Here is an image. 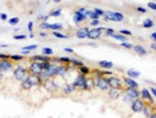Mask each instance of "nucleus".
Wrapping results in <instances>:
<instances>
[{"instance_id": "f257e3e1", "label": "nucleus", "mask_w": 156, "mask_h": 118, "mask_svg": "<svg viewBox=\"0 0 156 118\" xmlns=\"http://www.w3.org/2000/svg\"><path fill=\"white\" fill-rule=\"evenodd\" d=\"M12 74H14V78H15L16 80L22 82L23 79L27 78V75H28V68H26L24 66L19 65V66H16V67H14Z\"/></svg>"}, {"instance_id": "f03ea898", "label": "nucleus", "mask_w": 156, "mask_h": 118, "mask_svg": "<svg viewBox=\"0 0 156 118\" xmlns=\"http://www.w3.org/2000/svg\"><path fill=\"white\" fill-rule=\"evenodd\" d=\"M106 82H108L111 89H124V80L120 77H116V75L106 77Z\"/></svg>"}, {"instance_id": "7ed1b4c3", "label": "nucleus", "mask_w": 156, "mask_h": 118, "mask_svg": "<svg viewBox=\"0 0 156 118\" xmlns=\"http://www.w3.org/2000/svg\"><path fill=\"white\" fill-rule=\"evenodd\" d=\"M86 80H88V77L83 75V74H80V73H78V75L76 77V78H74V80H73L71 83L74 85L76 90H81V91H83V90H85Z\"/></svg>"}, {"instance_id": "20e7f679", "label": "nucleus", "mask_w": 156, "mask_h": 118, "mask_svg": "<svg viewBox=\"0 0 156 118\" xmlns=\"http://www.w3.org/2000/svg\"><path fill=\"white\" fill-rule=\"evenodd\" d=\"M94 78V86L96 89H100L101 91H108L109 89V85L106 82V77H93Z\"/></svg>"}, {"instance_id": "39448f33", "label": "nucleus", "mask_w": 156, "mask_h": 118, "mask_svg": "<svg viewBox=\"0 0 156 118\" xmlns=\"http://www.w3.org/2000/svg\"><path fill=\"white\" fill-rule=\"evenodd\" d=\"M106 27H94V28H90L89 31V35H88V39L89 40H97L102 36V31H105Z\"/></svg>"}, {"instance_id": "423d86ee", "label": "nucleus", "mask_w": 156, "mask_h": 118, "mask_svg": "<svg viewBox=\"0 0 156 118\" xmlns=\"http://www.w3.org/2000/svg\"><path fill=\"white\" fill-rule=\"evenodd\" d=\"M27 68H28V73L34 74V75H40L43 73V67L40 62H30Z\"/></svg>"}, {"instance_id": "0eeeda50", "label": "nucleus", "mask_w": 156, "mask_h": 118, "mask_svg": "<svg viewBox=\"0 0 156 118\" xmlns=\"http://www.w3.org/2000/svg\"><path fill=\"white\" fill-rule=\"evenodd\" d=\"M144 105H145V102H144L141 98H136V99H133L132 101V103H131V111L132 113H141V110H143V107H144Z\"/></svg>"}, {"instance_id": "6e6552de", "label": "nucleus", "mask_w": 156, "mask_h": 118, "mask_svg": "<svg viewBox=\"0 0 156 118\" xmlns=\"http://www.w3.org/2000/svg\"><path fill=\"white\" fill-rule=\"evenodd\" d=\"M70 74V65H58V70H57V77L59 78H67Z\"/></svg>"}, {"instance_id": "1a4fd4ad", "label": "nucleus", "mask_w": 156, "mask_h": 118, "mask_svg": "<svg viewBox=\"0 0 156 118\" xmlns=\"http://www.w3.org/2000/svg\"><path fill=\"white\" fill-rule=\"evenodd\" d=\"M42 86H43V89H45L46 91H48V93H55V91L58 90V85H57V82L54 79L46 80Z\"/></svg>"}, {"instance_id": "9d476101", "label": "nucleus", "mask_w": 156, "mask_h": 118, "mask_svg": "<svg viewBox=\"0 0 156 118\" xmlns=\"http://www.w3.org/2000/svg\"><path fill=\"white\" fill-rule=\"evenodd\" d=\"M140 98L144 101V102H148L151 105H154V97H152L149 89H141L140 90Z\"/></svg>"}, {"instance_id": "9b49d317", "label": "nucleus", "mask_w": 156, "mask_h": 118, "mask_svg": "<svg viewBox=\"0 0 156 118\" xmlns=\"http://www.w3.org/2000/svg\"><path fill=\"white\" fill-rule=\"evenodd\" d=\"M108 98L111 101H116L121 97V94L124 93V89H109L108 91Z\"/></svg>"}, {"instance_id": "f8f14e48", "label": "nucleus", "mask_w": 156, "mask_h": 118, "mask_svg": "<svg viewBox=\"0 0 156 118\" xmlns=\"http://www.w3.org/2000/svg\"><path fill=\"white\" fill-rule=\"evenodd\" d=\"M124 94L131 97L132 99L140 98V90H139V89H135V87H124Z\"/></svg>"}, {"instance_id": "ddd939ff", "label": "nucleus", "mask_w": 156, "mask_h": 118, "mask_svg": "<svg viewBox=\"0 0 156 118\" xmlns=\"http://www.w3.org/2000/svg\"><path fill=\"white\" fill-rule=\"evenodd\" d=\"M89 31H90V28H89V26H85V27H80L78 30L76 31V36L78 39H88V35H89Z\"/></svg>"}, {"instance_id": "4468645a", "label": "nucleus", "mask_w": 156, "mask_h": 118, "mask_svg": "<svg viewBox=\"0 0 156 118\" xmlns=\"http://www.w3.org/2000/svg\"><path fill=\"white\" fill-rule=\"evenodd\" d=\"M14 62L12 60H0V71L3 73H7V71L14 70Z\"/></svg>"}, {"instance_id": "2eb2a0df", "label": "nucleus", "mask_w": 156, "mask_h": 118, "mask_svg": "<svg viewBox=\"0 0 156 118\" xmlns=\"http://www.w3.org/2000/svg\"><path fill=\"white\" fill-rule=\"evenodd\" d=\"M62 91H63V95H71V94H73L74 91H77V90H76V87H74L73 83L66 82L65 85L62 86Z\"/></svg>"}, {"instance_id": "dca6fc26", "label": "nucleus", "mask_w": 156, "mask_h": 118, "mask_svg": "<svg viewBox=\"0 0 156 118\" xmlns=\"http://www.w3.org/2000/svg\"><path fill=\"white\" fill-rule=\"evenodd\" d=\"M123 80H124V87H135V89H139V83L133 78L125 77V78H123Z\"/></svg>"}, {"instance_id": "f3484780", "label": "nucleus", "mask_w": 156, "mask_h": 118, "mask_svg": "<svg viewBox=\"0 0 156 118\" xmlns=\"http://www.w3.org/2000/svg\"><path fill=\"white\" fill-rule=\"evenodd\" d=\"M27 78H28V80L31 82L33 87H39V86H42V82H40V79H39L38 75H34V74H30V73H28Z\"/></svg>"}, {"instance_id": "a211bd4d", "label": "nucleus", "mask_w": 156, "mask_h": 118, "mask_svg": "<svg viewBox=\"0 0 156 118\" xmlns=\"http://www.w3.org/2000/svg\"><path fill=\"white\" fill-rule=\"evenodd\" d=\"M141 113H143V116L145 117V118H148L152 113H154V105H151V103L145 102V105H144V107H143V110H141Z\"/></svg>"}, {"instance_id": "6ab92c4d", "label": "nucleus", "mask_w": 156, "mask_h": 118, "mask_svg": "<svg viewBox=\"0 0 156 118\" xmlns=\"http://www.w3.org/2000/svg\"><path fill=\"white\" fill-rule=\"evenodd\" d=\"M86 19H88V16H86V15H82V14H80L78 11H76V12H74V15H73V22L76 23V24H80V23L85 22Z\"/></svg>"}, {"instance_id": "aec40b11", "label": "nucleus", "mask_w": 156, "mask_h": 118, "mask_svg": "<svg viewBox=\"0 0 156 118\" xmlns=\"http://www.w3.org/2000/svg\"><path fill=\"white\" fill-rule=\"evenodd\" d=\"M133 51L137 54L139 56H145L147 54H148V51L144 48V46H141V44H136V46H133Z\"/></svg>"}, {"instance_id": "412c9836", "label": "nucleus", "mask_w": 156, "mask_h": 118, "mask_svg": "<svg viewBox=\"0 0 156 118\" xmlns=\"http://www.w3.org/2000/svg\"><path fill=\"white\" fill-rule=\"evenodd\" d=\"M98 67L102 68V70H111V68H113V63L111 60H100L98 62Z\"/></svg>"}, {"instance_id": "4be33fe9", "label": "nucleus", "mask_w": 156, "mask_h": 118, "mask_svg": "<svg viewBox=\"0 0 156 118\" xmlns=\"http://www.w3.org/2000/svg\"><path fill=\"white\" fill-rule=\"evenodd\" d=\"M92 71H93V68H90V67H88V66H81V67H78V73L80 74H83V75H92Z\"/></svg>"}, {"instance_id": "5701e85b", "label": "nucleus", "mask_w": 156, "mask_h": 118, "mask_svg": "<svg viewBox=\"0 0 156 118\" xmlns=\"http://www.w3.org/2000/svg\"><path fill=\"white\" fill-rule=\"evenodd\" d=\"M93 89H96V86H94V78L92 77V78H88V80H86L85 90L83 91H92Z\"/></svg>"}, {"instance_id": "b1692460", "label": "nucleus", "mask_w": 156, "mask_h": 118, "mask_svg": "<svg viewBox=\"0 0 156 118\" xmlns=\"http://www.w3.org/2000/svg\"><path fill=\"white\" fill-rule=\"evenodd\" d=\"M20 87H22L24 91H28V90L33 89V85H31V82L28 80V78H26V79H23L22 82H20Z\"/></svg>"}, {"instance_id": "393cba45", "label": "nucleus", "mask_w": 156, "mask_h": 118, "mask_svg": "<svg viewBox=\"0 0 156 118\" xmlns=\"http://www.w3.org/2000/svg\"><path fill=\"white\" fill-rule=\"evenodd\" d=\"M114 40H117V42H120V43H123V42H128V36H125V35H123V34H120V32H114L113 34V36H112Z\"/></svg>"}, {"instance_id": "a878e982", "label": "nucleus", "mask_w": 156, "mask_h": 118, "mask_svg": "<svg viewBox=\"0 0 156 118\" xmlns=\"http://www.w3.org/2000/svg\"><path fill=\"white\" fill-rule=\"evenodd\" d=\"M10 59L12 60L14 63H22V62H23V59H24V56L20 55V54H12Z\"/></svg>"}, {"instance_id": "bb28decb", "label": "nucleus", "mask_w": 156, "mask_h": 118, "mask_svg": "<svg viewBox=\"0 0 156 118\" xmlns=\"http://www.w3.org/2000/svg\"><path fill=\"white\" fill-rule=\"evenodd\" d=\"M126 77H129V78H133V79H136V78H139L140 77V73L139 71H136V70H126Z\"/></svg>"}, {"instance_id": "cd10ccee", "label": "nucleus", "mask_w": 156, "mask_h": 118, "mask_svg": "<svg viewBox=\"0 0 156 118\" xmlns=\"http://www.w3.org/2000/svg\"><path fill=\"white\" fill-rule=\"evenodd\" d=\"M81 66H83V62L81 59H73L71 58V62H70V67H81Z\"/></svg>"}, {"instance_id": "c85d7f7f", "label": "nucleus", "mask_w": 156, "mask_h": 118, "mask_svg": "<svg viewBox=\"0 0 156 118\" xmlns=\"http://www.w3.org/2000/svg\"><path fill=\"white\" fill-rule=\"evenodd\" d=\"M141 26H143L144 28H152V27H154V20H152V19H144L143 20V24H141Z\"/></svg>"}, {"instance_id": "c756f323", "label": "nucleus", "mask_w": 156, "mask_h": 118, "mask_svg": "<svg viewBox=\"0 0 156 118\" xmlns=\"http://www.w3.org/2000/svg\"><path fill=\"white\" fill-rule=\"evenodd\" d=\"M42 54L43 55H46V56H53L54 55V50L53 48H50V47H45V48H42Z\"/></svg>"}, {"instance_id": "7c9ffc66", "label": "nucleus", "mask_w": 156, "mask_h": 118, "mask_svg": "<svg viewBox=\"0 0 156 118\" xmlns=\"http://www.w3.org/2000/svg\"><path fill=\"white\" fill-rule=\"evenodd\" d=\"M63 28L62 23H53V24H50V30L51 31H61Z\"/></svg>"}, {"instance_id": "2f4dec72", "label": "nucleus", "mask_w": 156, "mask_h": 118, "mask_svg": "<svg viewBox=\"0 0 156 118\" xmlns=\"http://www.w3.org/2000/svg\"><path fill=\"white\" fill-rule=\"evenodd\" d=\"M88 18L89 20H98V19H101L100 18V15H97L94 11H92V10H89V12H88Z\"/></svg>"}, {"instance_id": "473e14b6", "label": "nucleus", "mask_w": 156, "mask_h": 118, "mask_svg": "<svg viewBox=\"0 0 156 118\" xmlns=\"http://www.w3.org/2000/svg\"><path fill=\"white\" fill-rule=\"evenodd\" d=\"M62 15V10L61 8H58V10H53L50 14H48V16L50 18H58V16Z\"/></svg>"}, {"instance_id": "72a5a7b5", "label": "nucleus", "mask_w": 156, "mask_h": 118, "mask_svg": "<svg viewBox=\"0 0 156 118\" xmlns=\"http://www.w3.org/2000/svg\"><path fill=\"white\" fill-rule=\"evenodd\" d=\"M53 35L55 36V38H58V39H69L67 35H65V34L59 32V31H53Z\"/></svg>"}, {"instance_id": "f704fd0d", "label": "nucleus", "mask_w": 156, "mask_h": 118, "mask_svg": "<svg viewBox=\"0 0 156 118\" xmlns=\"http://www.w3.org/2000/svg\"><path fill=\"white\" fill-rule=\"evenodd\" d=\"M113 16H114V19H116V22H123L124 20V15L121 12H114L113 11Z\"/></svg>"}, {"instance_id": "c9c22d12", "label": "nucleus", "mask_w": 156, "mask_h": 118, "mask_svg": "<svg viewBox=\"0 0 156 118\" xmlns=\"http://www.w3.org/2000/svg\"><path fill=\"white\" fill-rule=\"evenodd\" d=\"M113 34H114L113 28H111V27H106L105 28V35L108 36V38H112V36H113Z\"/></svg>"}, {"instance_id": "e433bc0d", "label": "nucleus", "mask_w": 156, "mask_h": 118, "mask_svg": "<svg viewBox=\"0 0 156 118\" xmlns=\"http://www.w3.org/2000/svg\"><path fill=\"white\" fill-rule=\"evenodd\" d=\"M28 39V36L26 34H19V35H14V40H24Z\"/></svg>"}, {"instance_id": "4c0bfd02", "label": "nucleus", "mask_w": 156, "mask_h": 118, "mask_svg": "<svg viewBox=\"0 0 156 118\" xmlns=\"http://www.w3.org/2000/svg\"><path fill=\"white\" fill-rule=\"evenodd\" d=\"M39 27H40V30H50V23L48 22H42Z\"/></svg>"}, {"instance_id": "58836bf2", "label": "nucleus", "mask_w": 156, "mask_h": 118, "mask_svg": "<svg viewBox=\"0 0 156 118\" xmlns=\"http://www.w3.org/2000/svg\"><path fill=\"white\" fill-rule=\"evenodd\" d=\"M121 47L126 48V50H133V46H132L131 43H128V42H123L121 43Z\"/></svg>"}, {"instance_id": "ea45409f", "label": "nucleus", "mask_w": 156, "mask_h": 118, "mask_svg": "<svg viewBox=\"0 0 156 118\" xmlns=\"http://www.w3.org/2000/svg\"><path fill=\"white\" fill-rule=\"evenodd\" d=\"M8 23H10L11 26H16L19 23V18L18 16H15V18H11V19H8Z\"/></svg>"}, {"instance_id": "a19ab883", "label": "nucleus", "mask_w": 156, "mask_h": 118, "mask_svg": "<svg viewBox=\"0 0 156 118\" xmlns=\"http://www.w3.org/2000/svg\"><path fill=\"white\" fill-rule=\"evenodd\" d=\"M132 101H133V99H132L131 97H128L126 94H124V95H123V102H124V103H129V105H131Z\"/></svg>"}, {"instance_id": "79ce46f5", "label": "nucleus", "mask_w": 156, "mask_h": 118, "mask_svg": "<svg viewBox=\"0 0 156 118\" xmlns=\"http://www.w3.org/2000/svg\"><path fill=\"white\" fill-rule=\"evenodd\" d=\"M23 48H26V50L28 51H35L36 48H38V44H30V46H24Z\"/></svg>"}, {"instance_id": "37998d69", "label": "nucleus", "mask_w": 156, "mask_h": 118, "mask_svg": "<svg viewBox=\"0 0 156 118\" xmlns=\"http://www.w3.org/2000/svg\"><path fill=\"white\" fill-rule=\"evenodd\" d=\"M93 11L97 14V15H100V18H104V15H105V11H102L101 8H94Z\"/></svg>"}, {"instance_id": "c03bdc74", "label": "nucleus", "mask_w": 156, "mask_h": 118, "mask_svg": "<svg viewBox=\"0 0 156 118\" xmlns=\"http://www.w3.org/2000/svg\"><path fill=\"white\" fill-rule=\"evenodd\" d=\"M100 23H101L100 19H98V20H90L89 26H90V27H97V26H100Z\"/></svg>"}, {"instance_id": "a18cd8bd", "label": "nucleus", "mask_w": 156, "mask_h": 118, "mask_svg": "<svg viewBox=\"0 0 156 118\" xmlns=\"http://www.w3.org/2000/svg\"><path fill=\"white\" fill-rule=\"evenodd\" d=\"M11 55H8V54H3L0 53V60H11Z\"/></svg>"}, {"instance_id": "49530a36", "label": "nucleus", "mask_w": 156, "mask_h": 118, "mask_svg": "<svg viewBox=\"0 0 156 118\" xmlns=\"http://www.w3.org/2000/svg\"><path fill=\"white\" fill-rule=\"evenodd\" d=\"M78 12L80 14H82V15H86L88 16V12H89V10H86V8H83V7H81V8H78Z\"/></svg>"}, {"instance_id": "de8ad7c7", "label": "nucleus", "mask_w": 156, "mask_h": 118, "mask_svg": "<svg viewBox=\"0 0 156 118\" xmlns=\"http://www.w3.org/2000/svg\"><path fill=\"white\" fill-rule=\"evenodd\" d=\"M147 5H148V8H149V10H154V11H156V2H149Z\"/></svg>"}, {"instance_id": "09e8293b", "label": "nucleus", "mask_w": 156, "mask_h": 118, "mask_svg": "<svg viewBox=\"0 0 156 118\" xmlns=\"http://www.w3.org/2000/svg\"><path fill=\"white\" fill-rule=\"evenodd\" d=\"M136 11H137V12H140V14H145V12H147V8L137 5V7H136Z\"/></svg>"}, {"instance_id": "8fccbe9b", "label": "nucleus", "mask_w": 156, "mask_h": 118, "mask_svg": "<svg viewBox=\"0 0 156 118\" xmlns=\"http://www.w3.org/2000/svg\"><path fill=\"white\" fill-rule=\"evenodd\" d=\"M120 34H123V35H125V36H131L132 35V32L131 31H128V30H120Z\"/></svg>"}, {"instance_id": "3c124183", "label": "nucleus", "mask_w": 156, "mask_h": 118, "mask_svg": "<svg viewBox=\"0 0 156 118\" xmlns=\"http://www.w3.org/2000/svg\"><path fill=\"white\" fill-rule=\"evenodd\" d=\"M27 28H28V31H30V32H33V30H34V22H28Z\"/></svg>"}, {"instance_id": "603ef678", "label": "nucleus", "mask_w": 156, "mask_h": 118, "mask_svg": "<svg viewBox=\"0 0 156 118\" xmlns=\"http://www.w3.org/2000/svg\"><path fill=\"white\" fill-rule=\"evenodd\" d=\"M149 91H151L152 97H154V98L156 99V87H155V86H152V87H151V89H149Z\"/></svg>"}, {"instance_id": "864d4df0", "label": "nucleus", "mask_w": 156, "mask_h": 118, "mask_svg": "<svg viewBox=\"0 0 156 118\" xmlns=\"http://www.w3.org/2000/svg\"><path fill=\"white\" fill-rule=\"evenodd\" d=\"M48 18H50L48 15H40V16H39V20H42V22H47Z\"/></svg>"}, {"instance_id": "5fc2aeb1", "label": "nucleus", "mask_w": 156, "mask_h": 118, "mask_svg": "<svg viewBox=\"0 0 156 118\" xmlns=\"http://www.w3.org/2000/svg\"><path fill=\"white\" fill-rule=\"evenodd\" d=\"M63 51H65V53H67V54H73L74 53V50L71 47H65V48H63Z\"/></svg>"}, {"instance_id": "6e6d98bb", "label": "nucleus", "mask_w": 156, "mask_h": 118, "mask_svg": "<svg viewBox=\"0 0 156 118\" xmlns=\"http://www.w3.org/2000/svg\"><path fill=\"white\" fill-rule=\"evenodd\" d=\"M149 48H151L152 51H155V53H156V42H152L151 46H149Z\"/></svg>"}, {"instance_id": "4d7b16f0", "label": "nucleus", "mask_w": 156, "mask_h": 118, "mask_svg": "<svg viewBox=\"0 0 156 118\" xmlns=\"http://www.w3.org/2000/svg\"><path fill=\"white\" fill-rule=\"evenodd\" d=\"M0 19H2V20H8L7 14H0Z\"/></svg>"}, {"instance_id": "13d9d810", "label": "nucleus", "mask_w": 156, "mask_h": 118, "mask_svg": "<svg viewBox=\"0 0 156 118\" xmlns=\"http://www.w3.org/2000/svg\"><path fill=\"white\" fill-rule=\"evenodd\" d=\"M31 51H28V50H26V48H22V55H28Z\"/></svg>"}, {"instance_id": "bf43d9fd", "label": "nucleus", "mask_w": 156, "mask_h": 118, "mask_svg": "<svg viewBox=\"0 0 156 118\" xmlns=\"http://www.w3.org/2000/svg\"><path fill=\"white\" fill-rule=\"evenodd\" d=\"M149 38L152 39V42H156V32H152L151 35H149Z\"/></svg>"}, {"instance_id": "052dcab7", "label": "nucleus", "mask_w": 156, "mask_h": 118, "mask_svg": "<svg viewBox=\"0 0 156 118\" xmlns=\"http://www.w3.org/2000/svg\"><path fill=\"white\" fill-rule=\"evenodd\" d=\"M39 35L42 36V38H47V34H46V32H43V31H40V32H39Z\"/></svg>"}, {"instance_id": "680f3d73", "label": "nucleus", "mask_w": 156, "mask_h": 118, "mask_svg": "<svg viewBox=\"0 0 156 118\" xmlns=\"http://www.w3.org/2000/svg\"><path fill=\"white\" fill-rule=\"evenodd\" d=\"M3 77H4V73H3V71H0V82L3 80Z\"/></svg>"}, {"instance_id": "e2e57ef3", "label": "nucleus", "mask_w": 156, "mask_h": 118, "mask_svg": "<svg viewBox=\"0 0 156 118\" xmlns=\"http://www.w3.org/2000/svg\"><path fill=\"white\" fill-rule=\"evenodd\" d=\"M148 118H156V111H154V113L151 114V116H149Z\"/></svg>"}, {"instance_id": "0e129e2a", "label": "nucleus", "mask_w": 156, "mask_h": 118, "mask_svg": "<svg viewBox=\"0 0 156 118\" xmlns=\"http://www.w3.org/2000/svg\"><path fill=\"white\" fill-rule=\"evenodd\" d=\"M62 2V0H54V3H57V4H58V3H61Z\"/></svg>"}, {"instance_id": "69168bd1", "label": "nucleus", "mask_w": 156, "mask_h": 118, "mask_svg": "<svg viewBox=\"0 0 156 118\" xmlns=\"http://www.w3.org/2000/svg\"><path fill=\"white\" fill-rule=\"evenodd\" d=\"M155 87H156V86H155Z\"/></svg>"}]
</instances>
